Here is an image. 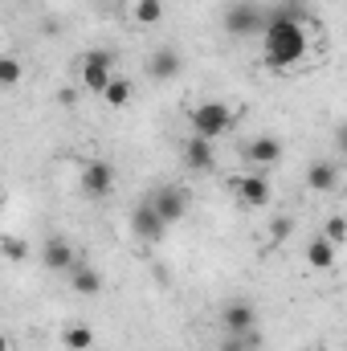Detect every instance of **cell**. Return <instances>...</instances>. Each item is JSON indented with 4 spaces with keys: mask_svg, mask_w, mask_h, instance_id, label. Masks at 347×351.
Instances as JSON below:
<instances>
[{
    "mask_svg": "<svg viewBox=\"0 0 347 351\" xmlns=\"http://www.w3.org/2000/svg\"><path fill=\"white\" fill-rule=\"evenodd\" d=\"M131 233H135L139 241H152V245H156V241H164L168 225H164V221L156 217V208L143 200V204H135V208H131Z\"/></svg>",
    "mask_w": 347,
    "mask_h": 351,
    "instance_id": "8fae6325",
    "label": "cell"
},
{
    "mask_svg": "<svg viewBox=\"0 0 347 351\" xmlns=\"http://www.w3.org/2000/svg\"><path fill=\"white\" fill-rule=\"evenodd\" d=\"M110 110H123V106H131V98H135V86H131V78H123V74H115L110 82H106V90L98 94Z\"/></svg>",
    "mask_w": 347,
    "mask_h": 351,
    "instance_id": "2e32d148",
    "label": "cell"
},
{
    "mask_svg": "<svg viewBox=\"0 0 347 351\" xmlns=\"http://www.w3.org/2000/svg\"><path fill=\"white\" fill-rule=\"evenodd\" d=\"M78 74H82V86H86L90 94H102L106 82L115 78V53H110V49H90V53H82Z\"/></svg>",
    "mask_w": 347,
    "mask_h": 351,
    "instance_id": "8992f818",
    "label": "cell"
},
{
    "mask_svg": "<svg viewBox=\"0 0 347 351\" xmlns=\"http://www.w3.org/2000/svg\"><path fill=\"white\" fill-rule=\"evenodd\" d=\"M221 327L225 335H241V331H258V306L250 298H233L221 306Z\"/></svg>",
    "mask_w": 347,
    "mask_h": 351,
    "instance_id": "ba28073f",
    "label": "cell"
},
{
    "mask_svg": "<svg viewBox=\"0 0 347 351\" xmlns=\"http://www.w3.org/2000/svg\"><path fill=\"white\" fill-rule=\"evenodd\" d=\"M0 258L4 262H29L33 258V245L25 237H16V233H4L0 237Z\"/></svg>",
    "mask_w": 347,
    "mask_h": 351,
    "instance_id": "ffe728a7",
    "label": "cell"
},
{
    "mask_svg": "<svg viewBox=\"0 0 347 351\" xmlns=\"http://www.w3.org/2000/svg\"><path fill=\"white\" fill-rule=\"evenodd\" d=\"M127 12H131L135 25H160L164 21V0H131Z\"/></svg>",
    "mask_w": 347,
    "mask_h": 351,
    "instance_id": "ac0fdd59",
    "label": "cell"
},
{
    "mask_svg": "<svg viewBox=\"0 0 347 351\" xmlns=\"http://www.w3.org/2000/svg\"><path fill=\"white\" fill-rule=\"evenodd\" d=\"M41 262L49 265L53 274H70L74 262H78V254H74V245H70L66 237H45V245H41Z\"/></svg>",
    "mask_w": 347,
    "mask_h": 351,
    "instance_id": "7c38bea8",
    "label": "cell"
},
{
    "mask_svg": "<svg viewBox=\"0 0 347 351\" xmlns=\"http://www.w3.org/2000/svg\"><path fill=\"white\" fill-rule=\"evenodd\" d=\"M290 233H294V217H274V221H270V241H274V245H282Z\"/></svg>",
    "mask_w": 347,
    "mask_h": 351,
    "instance_id": "603a6c76",
    "label": "cell"
},
{
    "mask_svg": "<svg viewBox=\"0 0 347 351\" xmlns=\"http://www.w3.org/2000/svg\"><path fill=\"white\" fill-rule=\"evenodd\" d=\"M221 25L229 37H254L265 29V8L254 4V0H233L225 12H221Z\"/></svg>",
    "mask_w": 347,
    "mask_h": 351,
    "instance_id": "3957f363",
    "label": "cell"
},
{
    "mask_svg": "<svg viewBox=\"0 0 347 351\" xmlns=\"http://www.w3.org/2000/svg\"><path fill=\"white\" fill-rule=\"evenodd\" d=\"M78 184H82V192L90 200H106L115 192V184H119V172H115L110 160H86L82 172H78Z\"/></svg>",
    "mask_w": 347,
    "mask_h": 351,
    "instance_id": "5b68a950",
    "label": "cell"
},
{
    "mask_svg": "<svg viewBox=\"0 0 347 351\" xmlns=\"http://www.w3.org/2000/svg\"><path fill=\"white\" fill-rule=\"evenodd\" d=\"M233 192H237V204L241 208H265L274 200V188L261 172H246V176H233Z\"/></svg>",
    "mask_w": 347,
    "mask_h": 351,
    "instance_id": "52a82bcc",
    "label": "cell"
},
{
    "mask_svg": "<svg viewBox=\"0 0 347 351\" xmlns=\"http://www.w3.org/2000/svg\"><path fill=\"white\" fill-rule=\"evenodd\" d=\"M335 184H339V164L319 160V164L307 168V188H311V192H331Z\"/></svg>",
    "mask_w": 347,
    "mask_h": 351,
    "instance_id": "5bb4252c",
    "label": "cell"
},
{
    "mask_svg": "<svg viewBox=\"0 0 347 351\" xmlns=\"http://www.w3.org/2000/svg\"><path fill=\"white\" fill-rule=\"evenodd\" d=\"M188 123H192V135L217 143L229 127H233V106L229 102H196L188 110Z\"/></svg>",
    "mask_w": 347,
    "mask_h": 351,
    "instance_id": "7a4b0ae2",
    "label": "cell"
},
{
    "mask_svg": "<svg viewBox=\"0 0 347 351\" xmlns=\"http://www.w3.org/2000/svg\"><path fill=\"white\" fill-rule=\"evenodd\" d=\"M217 351H261V335L258 331H241V335H225Z\"/></svg>",
    "mask_w": 347,
    "mask_h": 351,
    "instance_id": "7402d4cb",
    "label": "cell"
},
{
    "mask_svg": "<svg viewBox=\"0 0 347 351\" xmlns=\"http://www.w3.org/2000/svg\"><path fill=\"white\" fill-rule=\"evenodd\" d=\"M261 49H265V66L270 70H294L307 53H311V33H307V16L294 8H274L265 12V29H261Z\"/></svg>",
    "mask_w": 347,
    "mask_h": 351,
    "instance_id": "6da1fadb",
    "label": "cell"
},
{
    "mask_svg": "<svg viewBox=\"0 0 347 351\" xmlns=\"http://www.w3.org/2000/svg\"><path fill=\"white\" fill-rule=\"evenodd\" d=\"M327 241H331L335 250H339V245L347 241V225H344V217H331V221H327Z\"/></svg>",
    "mask_w": 347,
    "mask_h": 351,
    "instance_id": "cb8c5ba5",
    "label": "cell"
},
{
    "mask_svg": "<svg viewBox=\"0 0 347 351\" xmlns=\"http://www.w3.org/2000/svg\"><path fill=\"white\" fill-rule=\"evenodd\" d=\"M70 286H74V294L94 298V294L102 290V274H98L94 265H86V262H74V269H70Z\"/></svg>",
    "mask_w": 347,
    "mask_h": 351,
    "instance_id": "9a60e30c",
    "label": "cell"
},
{
    "mask_svg": "<svg viewBox=\"0 0 347 351\" xmlns=\"http://www.w3.org/2000/svg\"><path fill=\"white\" fill-rule=\"evenodd\" d=\"M147 204H152V208H156V217L172 229V225H180V221L188 217L192 196H188V188H180V184H164V188H156V192L147 196Z\"/></svg>",
    "mask_w": 347,
    "mask_h": 351,
    "instance_id": "277c9868",
    "label": "cell"
},
{
    "mask_svg": "<svg viewBox=\"0 0 347 351\" xmlns=\"http://www.w3.org/2000/svg\"><path fill=\"white\" fill-rule=\"evenodd\" d=\"M180 160H184L188 172H213V168H217V152H213V143L200 139V135H188V139L180 143Z\"/></svg>",
    "mask_w": 347,
    "mask_h": 351,
    "instance_id": "30bf717a",
    "label": "cell"
},
{
    "mask_svg": "<svg viewBox=\"0 0 347 351\" xmlns=\"http://www.w3.org/2000/svg\"><path fill=\"white\" fill-rule=\"evenodd\" d=\"M0 351H8V339H4V335H0Z\"/></svg>",
    "mask_w": 347,
    "mask_h": 351,
    "instance_id": "d4e9b609",
    "label": "cell"
},
{
    "mask_svg": "<svg viewBox=\"0 0 347 351\" xmlns=\"http://www.w3.org/2000/svg\"><path fill=\"white\" fill-rule=\"evenodd\" d=\"M58 339H62L66 351H90L94 348V327H90V323H66Z\"/></svg>",
    "mask_w": 347,
    "mask_h": 351,
    "instance_id": "e0dca14e",
    "label": "cell"
},
{
    "mask_svg": "<svg viewBox=\"0 0 347 351\" xmlns=\"http://www.w3.org/2000/svg\"><path fill=\"white\" fill-rule=\"evenodd\" d=\"M241 156H246L254 168H274V164L286 156V147H282L278 135H258V139H246V143H241Z\"/></svg>",
    "mask_w": 347,
    "mask_h": 351,
    "instance_id": "9c48e42d",
    "label": "cell"
},
{
    "mask_svg": "<svg viewBox=\"0 0 347 351\" xmlns=\"http://www.w3.org/2000/svg\"><path fill=\"white\" fill-rule=\"evenodd\" d=\"M180 70H184V58L176 49H168V45L147 58V78L152 82H172V78H180Z\"/></svg>",
    "mask_w": 347,
    "mask_h": 351,
    "instance_id": "4fadbf2b",
    "label": "cell"
},
{
    "mask_svg": "<svg viewBox=\"0 0 347 351\" xmlns=\"http://www.w3.org/2000/svg\"><path fill=\"white\" fill-rule=\"evenodd\" d=\"M335 254H339V250H335L327 237H315V241L307 245V262L315 265V269H335Z\"/></svg>",
    "mask_w": 347,
    "mask_h": 351,
    "instance_id": "d6986e66",
    "label": "cell"
},
{
    "mask_svg": "<svg viewBox=\"0 0 347 351\" xmlns=\"http://www.w3.org/2000/svg\"><path fill=\"white\" fill-rule=\"evenodd\" d=\"M21 78H25V62L12 53H0V90L21 86Z\"/></svg>",
    "mask_w": 347,
    "mask_h": 351,
    "instance_id": "44dd1931",
    "label": "cell"
}]
</instances>
